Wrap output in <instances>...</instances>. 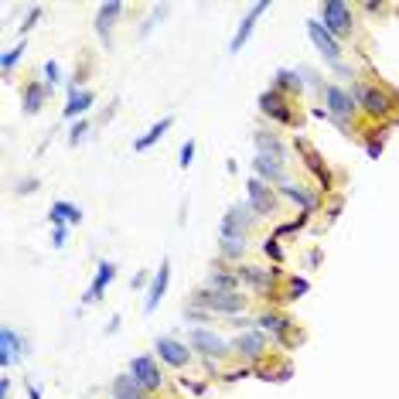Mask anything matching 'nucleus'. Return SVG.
<instances>
[{"label":"nucleus","instance_id":"nucleus-1","mask_svg":"<svg viewBox=\"0 0 399 399\" xmlns=\"http://www.w3.org/2000/svg\"><path fill=\"white\" fill-rule=\"evenodd\" d=\"M321 14H324V31L328 34H352V14H348V7L345 3H324L321 7Z\"/></svg>","mask_w":399,"mask_h":399},{"label":"nucleus","instance_id":"nucleus-2","mask_svg":"<svg viewBox=\"0 0 399 399\" xmlns=\"http://www.w3.org/2000/svg\"><path fill=\"white\" fill-rule=\"evenodd\" d=\"M307 31H310V41L317 45V52L324 55V59L335 65L338 72H341V52H338V45L331 41V34L324 31V24H317V21H307Z\"/></svg>","mask_w":399,"mask_h":399},{"label":"nucleus","instance_id":"nucleus-3","mask_svg":"<svg viewBox=\"0 0 399 399\" xmlns=\"http://www.w3.org/2000/svg\"><path fill=\"white\" fill-rule=\"evenodd\" d=\"M130 375H133L144 389H157V386H160V372L153 366V359H147V355H140V359L130 362Z\"/></svg>","mask_w":399,"mask_h":399},{"label":"nucleus","instance_id":"nucleus-4","mask_svg":"<svg viewBox=\"0 0 399 399\" xmlns=\"http://www.w3.org/2000/svg\"><path fill=\"white\" fill-rule=\"evenodd\" d=\"M324 99H328L331 113H335V116H341V120H345V116H352V110H355L352 96H348L345 89H338V86H328V89H324Z\"/></svg>","mask_w":399,"mask_h":399},{"label":"nucleus","instance_id":"nucleus-5","mask_svg":"<svg viewBox=\"0 0 399 399\" xmlns=\"http://www.w3.org/2000/svg\"><path fill=\"white\" fill-rule=\"evenodd\" d=\"M157 352H160L164 362H171V366H178V368L188 362V348L178 345V341H171V338H157Z\"/></svg>","mask_w":399,"mask_h":399},{"label":"nucleus","instance_id":"nucleus-6","mask_svg":"<svg viewBox=\"0 0 399 399\" xmlns=\"http://www.w3.org/2000/svg\"><path fill=\"white\" fill-rule=\"evenodd\" d=\"M191 345L202 348V352H209V355H222V352H225V341L218 335H212V331H205V328L191 331Z\"/></svg>","mask_w":399,"mask_h":399},{"label":"nucleus","instance_id":"nucleus-7","mask_svg":"<svg viewBox=\"0 0 399 399\" xmlns=\"http://www.w3.org/2000/svg\"><path fill=\"white\" fill-rule=\"evenodd\" d=\"M167 276H171V263H160V270H157V276H153L151 290H147V314H151L153 307H157V301L164 297V290H167Z\"/></svg>","mask_w":399,"mask_h":399},{"label":"nucleus","instance_id":"nucleus-8","mask_svg":"<svg viewBox=\"0 0 399 399\" xmlns=\"http://www.w3.org/2000/svg\"><path fill=\"white\" fill-rule=\"evenodd\" d=\"M113 396L116 399H144V386L133 379V375H120L113 382Z\"/></svg>","mask_w":399,"mask_h":399},{"label":"nucleus","instance_id":"nucleus-9","mask_svg":"<svg viewBox=\"0 0 399 399\" xmlns=\"http://www.w3.org/2000/svg\"><path fill=\"white\" fill-rule=\"evenodd\" d=\"M202 301L215 310H239L243 307V297H236V294H202Z\"/></svg>","mask_w":399,"mask_h":399},{"label":"nucleus","instance_id":"nucleus-10","mask_svg":"<svg viewBox=\"0 0 399 399\" xmlns=\"http://www.w3.org/2000/svg\"><path fill=\"white\" fill-rule=\"evenodd\" d=\"M266 7H270V3L263 0V3H256V7L249 10V17H246L243 24H239V31H236V38H232V52H239V48H243V41L249 38V31H253V21H256V14H263Z\"/></svg>","mask_w":399,"mask_h":399},{"label":"nucleus","instance_id":"nucleus-11","mask_svg":"<svg viewBox=\"0 0 399 399\" xmlns=\"http://www.w3.org/2000/svg\"><path fill=\"white\" fill-rule=\"evenodd\" d=\"M249 202H253L256 212H270V205H273V198H270V191L263 188V181H249Z\"/></svg>","mask_w":399,"mask_h":399},{"label":"nucleus","instance_id":"nucleus-12","mask_svg":"<svg viewBox=\"0 0 399 399\" xmlns=\"http://www.w3.org/2000/svg\"><path fill=\"white\" fill-rule=\"evenodd\" d=\"M113 276H116V266H113V263H103V266H99V273H96V283L89 287V294H86V301H99L103 287H106Z\"/></svg>","mask_w":399,"mask_h":399},{"label":"nucleus","instance_id":"nucleus-13","mask_svg":"<svg viewBox=\"0 0 399 399\" xmlns=\"http://www.w3.org/2000/svg\"><path fill=\"white\" fill-rule=\"evenodd\" d=\"M79 218H82V212H79L75 205H68V202H59V205L52 209V222H55L59 229H61V222H72V225H75Z\"/></svg>","mask_w":399,"mask_h":399},{"label":"nucleus","instance_id":"nucleus-14","mask_svg":"<svg viewBox=\"0 0 399 399\" xmlns=\"http://www.w3.org/2000/svg\"><path fill=\"white\" fill-rule=\"evenodd\" d=\"M359 96H362V103H366V110L368 113H386L389 110V103H386V96H379V92H372V89H359Z\"/></svg>","mask_w":399,"mask_h":399},{"label":"nucleus","instance_id":"nucleus-15","mask_svg":"<svg viewBox=\"0 0 399 399\" xmlns=\"http://www.w3.org/2000/svg\"><path fill=\"white\" fill-rule=\"evenodd\" d=\"M0 341H3V355H0V362H3V366H10V362H14V355H17V335H14L10 328H3V331H0Z\"/></svg>","mask_w":399,"mask_h":399},{"label":"nucleus","instance_id":"nucleus-16","mask_svg":"<svg viewBox=\"0 0 399 399\" xmlns=\"http://www.w3.org/2000/svg\"><path fill=\"white\" fill-rule=\"evenodd\" d=\"M89 103H92L89 92H75V89H72V96H68V106H65V116H75V113H82Z\"/></svg>","mask_w":399,"mask_h":399},{"label":"nucleus","instance_id":"nucleus-17","mask_svg":"<svg viewBox=\"0 0 399 399\" xmlns=\"http://www.w3.org/2000/svg\"><path fill=\"white\" fill-rule=\"evenodd\" d=\"M167 130H171V116H167V120H160L157 126H151V133H147V137H140V140H137L133 147H137V151H147V147H151L153 140H157L160 133H167Z\"/></svg>","mask_w":399,"mask_h":399},{"label":"nucleus","instance_id":"nucleus-18","mask_svg":"<svg viewBox=\"0 0 399 399\" xmlns=\"http://www.w3.org/2000/svg\"><path fill=\"white\" fill-rule=\"evenodd\" d=\"M263 345H266L263 335H243V338H239V352H246L249 359H256V355L263 352Z\"/></svg>","mask_w":399,"mask_h":399},{"label":"nucleus","instance_id":"nucleus-19","mask_svg":"<svg viewBox=\"0 0 399 399\" xmlns=\"http://www.w3.org/2000/svg\"><path fill=\"white\" fill-rule=\"evenodd\" d=\"M116 14H120V3H103V7H99V34H103V38L110 34V21H113Z\"/></svg>","mask_w":399,"mask_h":399},{"label":"nucleus","instance_id":"nucleus-20","mask_svg":"<svg viewBox=\"0 0 399 399\" xmlns=\"http://www.w3.org/2000/svg\"><path fill=\"white\" fill-rule=\"evenodd\" d=\"M256 171H259L263 178H280V164H270V157H266V153H259V157H256Z\"/></svg>","mask_w":399,"mask_h":399},{"label":"nucleus","instance_id":"nucleus-21","mask_svg":"<svg viewBox=\"0 0 399 399\" xmlns=\"http://www.w3.org/2000/svg\"><path fill=\"white\" fill-rule=\"evenodd\" d=\"M259 103H263V110H266V113H273V116H280V120H287V110L280 106V99H276V96H263Z\"/></svg>","mask_w":399,"mask_h":399},{"label":"nucleus","instance_id":"nucleus-22","mask_svg":"<svg viewBox=\"0 0 399 399\" xmlns=\"http://www.w3.org/2000/svg\"><path fill=\"white\" fill-rule=\"evenodd\" d=\"M283 191H287V195H290V198H297V202H301V205H304L307 212H310V209H314V198H310V195H304V191H301V188H294V184H283Z\"/></svg>","mask_w":399,"mask_h":399},{"label":"nucleus","instance_id":"nucleus-23","mask_svg":"<svg viewBox=\"0 0 399 399\" xmlns=\"http://www.w3.org/2000/svg\"><path fill=\"white\" fill-rule=\"evenodd\" d=\"M38 106H41V89L31 86L28 89V113H38Z\"/></svg>","mask_w":399,"mask_h":399},{"label":"nucleus","instance_id":"nucleus-24","mask_svg":"<svg viewBox=\"0 0 399 399\" xmlns=\"http://www.w3.org/2000/svg\"><path fill=\"white\" fill-rule=\"evenodd\" d=\"M259 324H263V328H266V331H276V335H280V331H283V324H287V321H280V317H270V314H266V317H263V321H259Z\"/></svg>","mask_w":399,"mask_h":399},{"label":"nucleus","instance_id":"nucleus-25","mask_svg":"<svg viewBox=\"0 0 399 399\" xmlns=\"http://www.w3.org/2000/svg\"><path fill=\"white\" fill-rule=\"evenodd\" d=\"M243 276L249 280V283H259V287H263V283H270V273H256V270H243Z\"/></svg>","mask_w":399,"mask_h":399},{"label":"nucleus","instance_id":"nucleus-26","mask_svg":"<svg viewBox=\"0 0 399 399\" xmlns=\"http://www.w3.org/2000/svg\"><path fill=\"white\" fill-rule=\"evenodd\" d=\"M191 157H195V144L188 140V144L181 147V167H188V164H191Z\"/></svg>","mask_w":399,"mask_h":399},{"label":"nucleus","instance_id":"nucleus-27","mask_svg":"<svg viewBox=\"0 0 399 399\" xmlns=\"http://www.w3.org/2000/svg\"><path fill=\"white\" fill-rule=\"evenodd\" d=\"M21 52H24V48H14V52H7V55H3V68H14V61L21 59Z\"/></svg>","mask_w":399,"mask_h":399},{"label":"nucleus","instance_id":"nucleus-28","mask_svg":"<svg viewBox=\"0 0 399 399\" xmlns=\"http://www.w3.org/2000/svg\"><path fill=\"white\" fill-rule=\"evenodd\" d=\"M45 75H48V82H55V79H59V65L48 61V65H45Z\"/></svg>","mask_w":399,"mask_h":399},{"label":"nucleus","instance_id":"nucleus-29","mask_svg":"<svg viewBox=\"0 0 399 399\" xmlns=\"http://www.w3.org/2000/svg\"><path fill=\"white\" fill-rule=\"evenodd\" d=\"M82 133H86V123H79V126L72 130V144H79V137H82Z\"/></svg>","mask_w":399,"mask_h":399},{"label":"nucleus","instance_id":"nucleus-30","mask_svg":"<svg viewBox=\"0 0 399 399\" xmlns=\"http://www.w3.org/2000/svg\"><path fill=\"white\" fill-rule=\"evenodd\" d=\"M212 283H218V287H232V280H229V276H212Z\"/></svg>","mask_w":399,"mask_h":399},{"label":"nucleus","instance_id":"nucleus-31","mask_svg":"<svg viewBox=\"0 0 399 399\" xmlns=\"http://www.w3.org/2000/svg\"><path fill=\"white\" fill-rule=\"evenodd\" d=\"M31 399H41V393H38V389H31Z\"/></svg>","mask_w":399,"mask_h":399}]
</instances>
